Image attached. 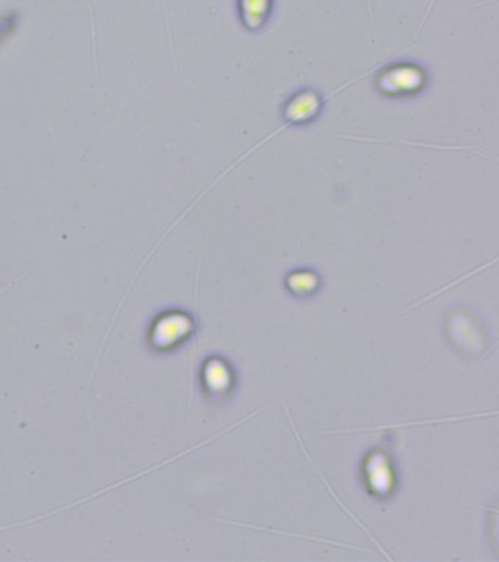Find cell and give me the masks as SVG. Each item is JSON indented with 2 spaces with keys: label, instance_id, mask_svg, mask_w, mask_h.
Instances as JSON below:
<instances>
[{
  "label": "cell",
  "instance_id": "cell-1",
  "mask_svg": "<svg viewBox=\"0 0 499 562\" xmlns=\"http://www.w3.org/2000/svg\"><path fill=\"white\" fill-rule=\"evenodd\" d=\"M445 334L448 342L460 353L473 358L486 353V336L483 328L480 327L478 318L467 314L466 311L451 312L445 320Z\"/></svg>",
  "mask_w": 499,
  "mask_h": 562
},
{
  "label": "cell",
  "instance_id": "cell-6",
  "mask_svg": "<svg viewBox=\"0 0 499 562\" xmlns=\"http://www.w3.org/2000/svg\"><path fill=\"white\" fill-rule=\"evenodd\" d=\"M202 384L214 399L226 397L233 387V372L229 363L220 358L208 359L202 368Z\"/></svg>",
  "mask_w": 499,
  "mask_h": 562
},
{
  "label": "cell",
  "instance_id": "cell-8",
  "mask_svg": "<svg viewBox=\"0 0 499 562\" xmlns=\"http://www.w3.org/2000/svg\"><path fill=\"white\" fill-rule=\"evenodd\" d=\"M321 286V277L314 270H295L287 274L286 289L298 298L314 295Z\"/></svg>",
  "mask_w": 499,
  "mask_h": 562
},
{
  "label": "cell",
  "instance_id": "cell-2",
  "mask_svg": "<svg viewBox=\"0 0 499 562\" xmlns=\"http://www.w3.org/2000/svg\"><path fill=\"white\" fill-rule=\"evenodd\" d=\"M428 75L415 63H397L378 75L377 88L382 96L410 97L426 87Z\"/></svg>",
  "mask_w": 499,
  "mask_h": 562
},
{
  "label": "cell",
  "instance_id": "cell-9",
  "mask_svg": "<svg viewBox=\"0 0 499 562\" xmlns=\"http://www.w3.org/2000/svg\"><path fill=\"white\" fill-rule=\"evenodd\" d=\"M18 27L17 14H5L0 17V44L5 43Z\"/></svg>",
  "mask_w": 499,
  "mask_h": 562
},
{
  "label": "cell",
  "instance_id": "cell-5",
  "mask_svg": "<svg viewBox=\"0 0 499 562\" xmlns=\"http://www.w3.org/2000/svg\"><path fill=\"white\" fill-rule=\"evenodd\" d=\"M322 106H324V100L315 91H300L287 101L286 107H284V118L289 125L315 121L321 113Z\"/></svg>",
  "mask_w": 499,
  "mask_h": 562
},
{
  "label": "cell",
  "instance_id": "cell-3",
  "mask_svg": "<svg viewBox=\"0 0 499 562\" xmlns=\"http://www.w3.org/2000/svg\"><path fill=\"white\" fill-rule=\"evenodd\" d=\"M363 479L369 494L387 498L396 488V470L393 460L381 448H375L366 456L362 467Z\"/></svg>",
  "mask_w": 499,
  "mask_h": 562
},
{
  "label": "cell",
  "instance_id": "cell-7",
  "mask_svg": "<svg viewBox=\"0 0 499 562\" xmlns=\"http://www.w3.org/2000/svg\"><path fill=\"white\" fill-rule=\"evenodd\" d=\"M273 0H239L240 21L248 30L258 31L270 17Z\"/></svg>",
  "mask_w": 499,
  "mask_h": 562
},
{
  "label": "cell",
  "instance_id": "cell-4",
  "mask_svg": "<svg viewBox=\"0 0 499 562\" xmlns=\"http://www.w3.org/2000/svg\"><path fill=\"white\" fill-rule=\"evenodd\" d=\"M194 320L183 312H167L154 322L151 342L159 350L175 349L194 333Z\"/></svg>",
  "mask_w": 499,
  "mask_h": 562
}]
</instances>
